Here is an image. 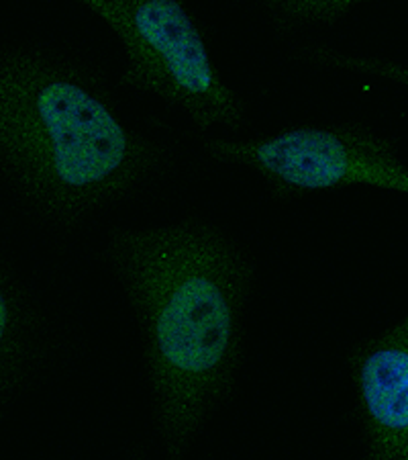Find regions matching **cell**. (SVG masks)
Here are the masks:
<instances>
[{"instance_id": "6da1fadb", "label": "cell", "mask_w": 408, "mask_h": 460, "mask_svg": "<svg viewBox=\"0 0 408 460\" xmlns=\"http://www.w3.org/2000/svg\"><path fill=\"white\" fill-rule=\"evenodd\" d=\"M113 256L145 333L155 413L176 458L231 383L247 266L221 235L192 224L117 234Z\"/></svg>"}, {"instance_id": "3957f363", "label": "cell", "mask_w": 408, "mask_h": 460, "mask_svg": "<svg viewBox=\"0 0 408 460\" xmlns=\"http://www.w3.org/2000/svg\"><path fill=\"white\" fill-rule=\"evenodd\" d=\"M127 49L121 83L180 107L200 129L243 121V102L221 83L203 35L176 0H86Z\"/></svg>"}, {"instance_id": "7a4b0ae2", "label": "cell", "mask_w": 408, "mask_h": 460, "mask_svg": "<svg viewBox=\"0 0 408 460\" xmlns=\"http://www.w3.org/2000/svg\"><path fill=\"white\" fill-rule=\"evenodd\" d=\"M0 144L25 195L59 215L123 192L150 155L76 72L25 51L3 58Z\"/></svg>"}, {"instance_id": "5b68a950", "label": "cell", "mask_w": 408, "mask_h": 460, "mask_svg": "<svg viewBox=\"0 0 408 460\" xmlns=\"http://www.w3.org/2000/svg\"><path fill=\"white\" fill-rule=\"evenodd\" d=\"M368 460H408V317L355 358Z\"/></svg>"}, {"instance_id": "52a82bcc", "label": "cell", "mask_w": 408, "mask_h": 460, "mask_svg": "<svg viewBox=\"0 0 408 460\" xmlns=\"http://www.w3.org/2000/svg\"><path fill=\"white\" fill-rule=\"evenodd\" d=\"M288 14L302 19H335L352 9L350 3H288V4H276Z\"/></svg>"}, {"instance_id": "277c9868", "label": "cell", "mask_w": 408, "mask_h": 460, "mask_svg": "<svg viewBox=\"0 0 408 460\" xmlns=\"http://www.w3.org/2000/svg\"><path fill=\"white\" fill-rule=\"evenodd\" d=\"M206 152L221 162L254 168L288 189L372 184L408 192V170L395 147L374 133L353 128H299L256 142L213 139Z\"/></svg>"}, {"instance_id": "8992f818", "label": "cell", "mask_w": 408, "mask_h": 460, "mask_svg": "<svg viewBox=\"0 0 408 460\" xmlns=\"http://www.w3.org/2000/svg\"><path fill=\"white\" fill-rule=\"evenodd\" d=\"M318 56H321V59H325V62L337 66V68L374 74V76L395 80V83L408 86V68H406V66L382 62V59H372V58H352V56L335 54L333 49H318Z\"/></svg>"}, {"instance_id": "ba28073f", "label": "cell", "mask_w": 408, "mask_h": 460, "mask_svg": "<svg viewBox=\"0 0 408 460\" xmlns=\"http://www.w3.org/2000/svg\"><path fill=\"white\" fill-rule=\"evenodd\" d=\"M139 460H141V458H139Z\"/></svg>"}]
</instances>
